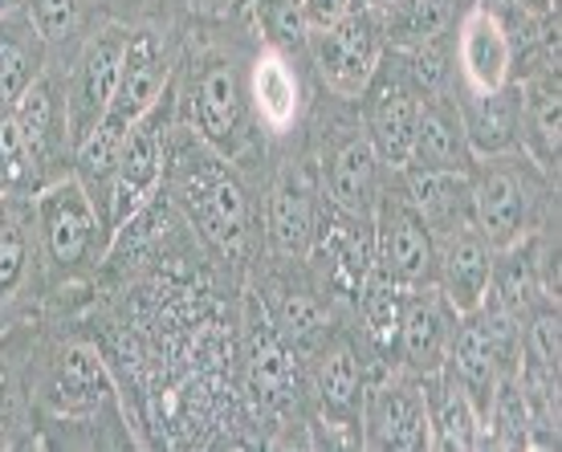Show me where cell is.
I'll use <instances>...</instances> for the list:
<instances>
[{
    "label": "cell",
    "mask_w": 562,
    "mask_h": 452,
    "mask_svg": "<svg viewBox=\"0 0 562 452\" xmlns=\"http://www.w3.org/2000/svg\"><path fill=\"white\" fill-rule=\"evenodd\" d=\"M13 114H16V123H21V135H25L33 159L49 156L57 147V139H61V131H66V111L57 106L54 86L45 82V78H37V82L13 102Z\"/></svg>",
    "instance_id": "cell-24"
},
{
    "label": "cell",
    "mask_w": 562,
    "mask_h": 452,
    "mask_svg": "<svg viewBox=\"0 0 562 452\" xmlns=\"http://www.w3.org/2000/svg\"><path fill=\"white\" fill-rule=\"evenodd\" d=\"M363 425L371 432V444L380 449H428V411L424 396L412 392L408 383H387L367 399Z\"/></svg>",
    "instance_id": "cell-9"
},
{
    "label": "cell",
    "mask_w": 562,
    "mask_h": 452,
    "mask_svg": "<svg viewBox=\"0 0 562 452\" xmlns=\"http://www.w3.org/2000/svg\"><path fill=\"white\" fill-rule=\"evenodd\" d=\"M37 225H42L45 253L61 273L86 265L90 257L99 253V213H94V200L86 192V184L78 176L70 180H57L37 196ZM106 237V233H102Z\"/></svg>",
    "instance_id": "cell-2"
},
{
    "label": "cell",
    "mask_w": 562,
    "mask_h": 452,
    "mask_svg": "<svg viewBox=\"0 0 562 452\" xmlns=\"http://www.w3.org/2000/svg\"><path fill=\"white\" fill-rule=\"evenodd\" d=\"M469 200H473L477 233L490 240L493 253L514 249L521 240V228H526V213H530V196H526V184L518 180V171L509 168L485 171Z\"/></svg>",
    "instance_id": "cell-8"
},
{
    "label": "cell",
    "mask_w": 562,
    "mask_h": 452,
    "mask_svg": "<svg viewBox=\"0 0 562 452\" xmlns=\"http://www.w3.org/2000/svg\"><path fill=\"white\" fill-rule=\"evenodd\" d=\"M127 131L131 127H123V123H114V118L102 114L99 123L86 131L82 139L74 143V156H78V180H82V184H90V180L111 184L114 163H119V151H123Z\"/></svg>",
    "instance_id": "cell-27"
},
{
    "label": "cell",
    "mask_w": 562,
    "mask_h": 452,
    "mask_svg": "<svg viewBox=\"0 0 562 452\" xmlns=\"http://www.w3.org/2000/svg\"><path fill=\"white\" fill-rule=\"evenodd\" d=\"M249 387H254L257 404L266 408H281L290 392H294V354L285 351V339L278 335V326L266 310L249 318Z\"/></svg>",
    "instance_id": "cell-11"
},
{
    "label": "cell",
    "mask_w": 562,
    "mask_h": 452,
    "mask_svg": "<svg viewBox=\"0 0 562 452\" xmlns=\"http://www.w3.org/2000/svg\"><path fill=\"white\" fill-rule=\"evenodd\" d=\"M9 9H13V0H0V16L9 13Z\"/></svg>",
    "instance_id": "cell-39"
},
{
    "label": "cell",
    "mask_w": 562,
    "mask_h": 452,
    "mask_svg": "<svg viewBox=\"0 0 562 452\" xmlns=\"http://www.w3.org/2000/svg\"><path fill=\"white\" fill-rule=\"evenodd\" d=\"M359 0H302V9H306V21L310 29H326L342 21V16L351 13Z\"/></svg>",
    "instance_id": "cell-36"
},
{
    "label": "cell",
    "mask_w": 562,
    "mask_h": 452,
    "mask_svg": "<svg viewBox=\"0 0 562 452\" xmlns=\"http://www.w3.org/2000/svg\"><path fill=\"white\" fill-rule=\"evenodd\" d=\"M29 273V213L4 192L0 200V302L21 290Z\"/></svg>",
    "instance_id": "cell-26"
},
{
    "label": "cell",
    "mask_w": 562,
    "mask_h": 452,
    "mask_svg": "<svg viewBox=\"0 0 562 452\" xmlns=\"http://www.w3.org/2000/svg\"><path fill=\"white\" fill-rule=\"evenodd\" d=\"M159 176H164V143H159V127H155L151 111L143 114L139 123H131L111 184H106V225H102L106 237H114L119 228L139 216V208L159 188Z\"/></svg>",
    "instance_id": "cell-4"
},
{
    "label": "cell",
    "mask_w": 562,
    "mask_h": 452,
    "mask_svg": "<svg viewBox=\"0 0 562 452\" xmlns=\"http://www.w3.org/2000/svg\"><path fill=\"white\" fill-rule=\"evenodd\" d=\"M436 265H440V290H445L449 310L473 318L485 306V297L493 290V273H497L490 240L481 237L477 228H452Z\"/></svg>",
    "instance_id": "cell-5"
},
{
    "label": "cell",
    "mask_w": 562,
    "mask_h": 452,
    "mask_svg": "<svg viewBox=\"0 0 562 452\" xmlns=\"http://www.w3.org/2000/svg\"><path fill=\"white\" fill-rule=\"evenodd\" d=\"M424 411H428V437L445 449H469L481 432V420L473 404L464 399V392L445 375L432 371L424 375Z\"/></svg>",
    "instance_id": "cell-18"
},
{
    "label": "cell",
    "mask_w": 562,
    "mask_h": 452,
    "mask_svg": "<svg viewBox=\"0 0 562 452\" xmlns=\"http://www.w3.org/2000/svg\"><path fill=\"white\" fill-rule=\"evenodd\" d=\"M412 78H416V86H420L424 94L440 90V82H445V61L436 54V37L416 45V54H412Z\"/></svg>",
    "instance_id": "cell-34"
},
{
    "label": "cell",
    "mask_w": 562,
    "mask_h": 452,
    "mask_svg": "<svg viewBox=\"0 0 562 452\" xmlns=\"http://www.w3.org/2000/svg\"><path fill=\"white\" fill-rule=\"evenodd\" d=\"M526 131L535 139L542 163L559 159V78H538L526 86Z\"/></svg>",
    "instance_id": "cell-29"
},
{
    "label": "cell",
    "mask_w": 562,
    "mask_h": 452,
    "mask_svg": "<svg viewBox=\"0 0 562 452\" xmlns=\"http://www.w3.org/2000/svg\"><path fill=\"white\" fill-rule=\"evenodd\" d=\"M359 4H367V9H380V13H383V9H387V4H395V0H359Z\"/></svg>",
    "instance_id": "cell-38"
},
{
    "label": "cell",
    "mask_w": 562,
    "mask_h": 452,
    "mask_svg": "<svg viewBox=\"0 0 562 452\" xmlns=\"http://www.w3.org/2000/svg\"><path fill=\"white\" fill-rule=\"evenodd\" d=\"M335 208L351 216H371L375 200H380V156L371 139H347L330 159V176H326Z\"/></svg>",
    "instance_id": "cell-15"
},
{
    "label": "cell",
    "mask_w": 562,
    "mask_h": 452,
    "mask_svg": "<svg viewBox=\"0 0 562 452\" xmlns=\"http://www.w3.org/2000/svg\"><path fill=\"white\" fill-rule=\"evenodd\" d=\"M461 127L473 151H490V156L493 151H506L521 127V102L509 99L506 86L490 90V94H477V99L469 102Z\"/></svg>",
    "instance_id": "cell-21"
},
{
    "label": "cell",
    "mask_w": 562,
    "mask_h": 452,
    "mask_svg": "<svg viewBox=\"0 0 562 452\" xmlns=\"http://www.w3.org/2000/svg\"><path fill=\"white\" fill-rule=\"evenodd\" d=\"M375 265L392 278L400 290L428 285L436 269L432 225L408 196H383L375 204Z\"/></svg>",
    "instance_id": "cell-3"
},
{
    "label": "cell",
    "mask_w": 562,
    "mask_h": 452,
    "mask_svg": "<svg viewBox=\"0 0 562 452\" xmlns=\"http://www.w3.org/2000/svg\"><path fill=\"white\" fill-rule=\"evenodd\" d=\"M449 302H440L436 294L412 297L404 306V318H400V347H404V359L416 375H432V371H445V359H449Z\"/></svg>",
    "instance_id": "cell-12"
},
{
    "label": "cell",
    "mask_w": 562,
    "mask_h": 452,
    "mask_svg": "<svg viewBox=\"0 0 562 452\" xmlns=\"http://www.w3.org/2000/svg\"><path fill=\"white\" fill-rule=\"evenodd\" d=\"M269 29H273V37L278 42H302L306 37V9H302V0H278L273 4V13H269Z\"/></svg>",
    "instance_id": "cell-33"
},
{
    "label": "cell",
    "mask_w": 562,
    "mask_h": 452,
    "mask_svg": "<svg viewBox=\"0 0 562 452\" xmlns=\"http://www.w3.org/2000/svg\"><path fill=\"white\" fill-rule=\"evenodd\" d=\"M196 127L200 139L209 143L221 156H237L240 151V99H237V78L228 66H212L200 78L196 90Z\"/></svg>",
    "instance_id": "cell-16"
},
{
    "label": "cell",
    "mask_w": 562,
    "mask_h": 452,
    "mask_svg": "<svg viewBox=\"0 0 562 452\" xmlns=\"http://www.w3.org/2000/svg\"><path fill=\"white\" fill-rule=\"evenodd\" d=\"M509 37L497 13L473 9L461 25V70L464 82L473 86V94H490L509 82Z\"/></svg>",
    "instance_id": "cell-10"
},
{
    "label": "cell",
    "mask_w": 562,
    "mask_h": 452,
    "mask_svg": "<svg viewBox=\"0 0 562 452\" xmlns=\"http://www.w3.org/2000/svg\"><path fill=\"white\" fill-rule=\"evenodd\" d=\"M380 49H383V13L380 9H367V4H355L342 21L318 29V37H314L318 70H323L326 86L335 94H342V99L363 94L367 82L375 78Z\"/></svg>",
    "instance_id": "cell-1"
},
{
    "label": "cell",
    "mask_w": 562,
    "mask_h": 452,
    "mask_svg": "<svg viewBox=\"0 0 562 452\" xmlns=\"http://www.w3.org/2000/svg\"><path fill=\"white\" fill-rule=\"evenodd\" d=\"M102 396H111V380L94 347H70L61 354V371H57V399L70 411L99 408Z\"/></svg>",
    "instance_id": "cell-22"
},
{
    "label": "cell",
    "mask_w": 562,
    "mask_h": 452,
    "mask_svg": "<svg viewBox=\"0 0 562 452\" xmlns=\"http://www.w3.org/2000/svg\"><path fill=\"white\" fill-rule=\"evenodd\" d=\"M188 204H192L200 233L216 249H225V253L240 249L245 225H249V208H245V192L237 188V180H228V176L196 180V184L188 188Z\"/></svg>",
    "instance_id": "cell-14"
},
{
    "label": "cell",
    "mask_w": 562,
    "mask_h": 452,
    "mask_svg": "<svg viewBox=\"0 0 562 452\" xmlns=\"http://www.w3.org/2000/svg\"><path fill=\"white\" fill-rule=\"evenodd\" d=\"M9 425H13V396H9V383H4V375H0V437L9 432Z\"/></svg>",
    "instance_id": "cell-37"
},
{
    "label": "cell",
    "mask_w": 562,
    "mask_h": 452,
    "mask_svg": "<svg viewBox=\"0 0 562 452\" xmlns=\"http://www.w3.org/2000/svg\"><path fill=\"white\" fill-rule=\"evenodd\" d=\"M469 159H473V147L464 139L461 118L440 106V102H428L420 106V123H416V147H412L408 168L420 171H469Z\"/></svg>",
    "instance_id": "cell-17"
},
{
    "label": "cell",
    "mask_w": 562,
    "mask_h": 452,
    "mask_svg": "<svg viewBox=\"0 0 562 452\" xmlns=\"http://www.w3.org/2000/svg\"><path fill=\"white\" fill-rule=\"evenodd\" d=\"M123 54H127V37H102L86 49L82 66L74 74L70 102H66V135L78 143L86 131L99 123L114 99L119 70H123Z\"/></svg>",
    "instance_id": "cell-6"
},
{
    "label": "cell",
    "mask_w": 562,
    "mask_h": 452,
    "mask_svg": "<svg viewBox=\"0 0 562 452\" xmlns=\"http://www.w3.org/2000/svg\"><path fill=\"white\" fill-rule=\"evenodd\" d=\"M254 102L269 127H290L297 114V78L281 54H266L254 70Z\"/></svg>",
    "instance_id": "cell-25"
},
{
    "label": "cell",
    "mask_w": 562,
    "mask_h": 452,
    "mask_svg": "<svg viewBox=\"0 0 562 452\" xmlns=\"http://www.w3.org/2000/svg\"><path fill=\"white\" fill-rule=\"evenodd\" d=\"M269 228H273V240L285 257L310 253V245H314V204H310V188L297 171H285L281 184L273 188Z\"/></svg>",
    "instance_id": "cell-20"
},
{
    "label": "cell",
    "mask_w": 562,
    "mask_h": 452,
    "mask_svg": "<svg viewBox=\"0 0 562 452\" xmlns=\"http://www.w3.org/2000/svg\"><path fill=\"white\" fill-rule=\"evenodd\" d=\"M318 396H323V408L330 420L355 425V416L363 408V375H359V359L351 354V347H335L323 359Z\"/></svg>",
    "instance_id": "cell-23"
},
{
    "label": "cell",
    "mask_w": 562,
    "mask_h": 452,
    "mask_svg": "<svg viewBox=\"0 0 562 452\" xmlns=\"http://www.w3.org/2000/svg\"><path fill=\"white\" fill-rule=\"evenodd\" d=\"M416 123H420V99L404 82L383 86L371 111V147L380 163L395 171L408 168L412 147H416Z\"/></svg>",
    "instance_id": "cell-13"
},
{
    "label": "cell",
    "mask_w": 562,
    "mask_h": 452,
    "mask_svg": "<svg viewBox=\"0 0 562 452\" xmlns=\"http://www.w3.org/2000/svg\"><path fill=\"white\" fill-rule=\"evenodd\" d=\"M29 21L42 42H61L78 21V0H29Z\"/></svg>",
    "instance_id": "cell-32"
},
{
    "label": "cell",
    "mask_w": 562,
    "mask_h": 452,
    "mask_svg": "<svg viewBox=\"0 0 562 452\" xmlns=\"http://www.w3.org/2000/svg\"><path fill=\"white\" fill-rule=\"evenodd\" d=\"M164 86H168V57L159 49L151 33L127 37V54H123V70H119V86H114V99L106 106V118L114 123H139L143 114H151L164 99Z\"/></svg>",
    "instance_id": "cell-7"
},
{
    "label": "cell",
    "mask_w": 562,
    "mask_h": 452,
    "mask_svg": "<svg viewBox=\"0 0 562 452\" xmlns=\"http://www.w3.org/2000/svg\"><path fill=\"white\" fill-rule=\"evenodd\" d=\"M273 326H278V335L285 342H294V347H314V342L323 339V330H326V314L318 310V302H314V297L285 294V297H281Z\"/></svg>",
    "instance_id": "cell-31"
},
{
    "label": "cell",
    "mask_w": 562,
    "mask_h": 452,
    "mask_svg": "<svg viewBox=\"0 0 562 452\" xmlns=\"http://www.w3.org/2000/svg\"><path fill=\"white\" fill-rule=\"evenodd\" d=\"M42 70V33L29 16H0V106H13Z\"/></svg>",
    "instance_id": "cell-19"
},
{
    "label": "cell",
    "mask_w": 562,
    "mask_h": 452,
    "mask_svg": "<svg viewBox=\"0 0 562 452\" xmlns=\"http://www.w3.org/2000/svg\"><path fill=\"white\" fill-rule=\"evenodd\" d=\"M383 33L392 37V42H408V45H420V42H432L440 37V29L449 21V9H445V0H395L383 9Z\"/></svg>",
    "instance_id": "cell-28"
},
{
    "label": "cell",
    "mask_w": 562,
    "mask_h": 452,
    "mask_svg": "<svg viewBox=\"0 0 562 452\" xmlns=\"http://www.w3.org/2000/svg\"><path fill=\"white\" fill-rule=\"evenodd\" d=\"M33 176V151H29L13 106H0V196L21 192Z\"/></svg>",
    "instance_id": "cell-30"
},
{
    "label": "cell",
    "mask_w": 562,
    "mask_h": 452,
    "mask_svg": "<svg viewBox=\"0 0 562 452\" xmlns=\"http://www.w3.org/2000/svg\"><path fill=\"white\" fill-rule=\"evenodd\" d=\"M530 342H535V351H538V359H542V368L559 371V310H547L542 318H535Z\"/></svg>",
    "instance_id": "cell-35"
}]
</instances>
